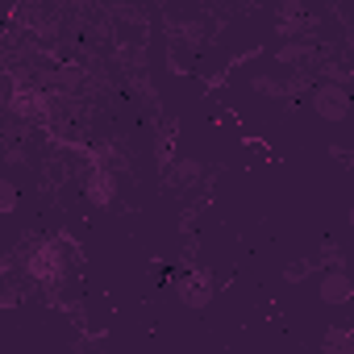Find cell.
<instances>
[{
    "instance_id": "5b68a950",
    "label": "cell",
    "mask_w": 354,
    "mask_h": 354,
    "mask_svg": "<svg viewBox=\"0 0 354 354\" xmlns=\"http://www.w3.org/2000/svg\"><path fill=\"white\" fill-rule=\"evenodd\" d=\"M317 296H321L325 304H350V300H354V279H350L342 267H329V271H321V279H317Z\"/></svg>"
},
{
    "instance_id": "277c9868",
    "label": "cell",
    "mask_w": 354,
    "mask_h": 354,
    "mask_svg": "<svg viewBox=\"0 0 354 354\" xmlns=\"http://www.w3.org/2000/svg\"><path fill=\"white\" fill-rule=\"evenodd\" d=\"M275 30L283 34V42L288 38H300V34L313 30V13L300 5V0H283V5L275 9Z\"/></svg>"
},
{
    "instance_id": "30bf717a",
    "label": "cell",
    "mask_w": 354,
    "mask_h": 354,
    "mask_svg": "<svg viewBox=\"0 0 354 354\" xmlns=\"http://www.w3.org/2000/svg\"><path fill=\"white\" fill-rule=\"evenodd\" d=\"M196 175H201V162H180V167L171 171V184H175V188H184L188 180H196Z\"/></svg>"
},
{
    "instance_id": "8fae6325",
    "label": "cell",
    "mask_w": 354,
    "mask_h": 354,
    "mask_svg": "<svg viewBox=\"0 0 354 354\" xmlns=\"http://www.w3.org/2000/svg\"><path fill=\"white\" fill-rule=\"evenodd\" d=\"M308 275H313V263H304V259L283 267V279H288V283H296V279H308Z\"/></svg>"
},
{
    "instance_id": "ba28073f",
    "label": "cell",
    "mask_w": 354,
    "mask_h": 354,
    "mask_svg": "<svg viewBox=\"0 0 354 354\" xmlns=\"http://www.w3.org/2000/svg\"><path fill=\"white\" fill-rule=\"evenodd\" d=\"M84 196H88L92 205L109 209V205L117 201V184H113V175H109V171H92V175H88V184H84Z\"/></svg>"
},
{
    "instance_id": "4fadbf2b",
    "label": "cell",
    "mask_w": 354,
    "mask_h": 354,
    "mask_svg": "<svg viewBox=\"0 0 354 354\" xmlns=\"http://www.w3.org/2000/svg\"><path fill=\"white\" fill-rule=\"evenodd\" d=\"M329 154H333V162H342L346 171H354V150H350V146H333Z\"/></svg>"
},
{
    "instance_id": "9c48e42d",
    "label": "cell",
    "mask_w": 354,
    "mask_h": 354,
    "mask_svg": "<svg viewBox=\"0 0 354 354\" xmlns=\"http://www.w3.org/2000/svg\"><path fill=\"white\" fill-rule=\"evenodd\" d=\"M321 346L329 350V354H350L354 350V329H325V337H321Z\"/></svg>"
},
{
    "instance_id": "7c38bea8",
    "label": "cell",
    "mask_w": 354,
    "mask_h": 354,
    "mask_svg": "<svg viewBox=\"0 0 354 354\" xmlns=\"http://www.w3.org/2000/svg\"><path fill=\"white\" fill-rule=\"evenodd\" d=\"M0 209H5V213L17 209V188L13 184H0Z\"/></svg>"
},
{
    "instance_id": "7a4b0ae2",
    "label": "cell",
    "mask_w": 354,
    "mask_h": 354,
    "mask_svg": "<svg viewBox=\"0 0 354 354\" xmlns=\"http://www.w3.org/2000/svg\"><path fill=\"white\" fill-rule=\"evenodd\" d=\"M175 296H180V304L192 308V313H196V308H209L213 296H217V279H213V271L196 267V271L180 275V279H175Z\"/></svg>"
},
{
    "instance_id": "52a82bcc",
    "label": "cell",
    "mask_w": 354,
    "mask_h": 354,
    "mask_svg": "<svg viewBox=\"0 0 354 354\" xmlns=\"http://www.w3.org/2000/svg\"><path fill=\"white\" fill-rule=\"evenodd\" d=\"M254 92L259 96H271V100H296L304 92V75H259L254 80Z\"/></svg>"
},
{
    "instance_id": "3957f363",
    "label": "cell",
    "mask_w": 354,
    "mask_h": 354,
    "mask_svg": "<svg viewBox=\"0 0 354 354\" xmlns=\"http://www.w3.org/2000/svg\"><path fill=\"white\" fill-rule=\"evenodd\" d=\"M26 271H30V279L34 283H59L63 279V254L50 246V242H38L30 254H26Z\"/></svg>"
},
{
    "instance_id": "5bb4252c",
    "label": "cell",
    "mask_w": 354,
    "mask_h": 354,
    "mask_svg": "<svg viewBox=\"0 0 354 354\" xmlns=\"http://www.w3.org/2000/svg\"><path fill=\"white\" fill-rule=\"evenodd\" d=\"M346 221H350V230H354V205H350V213H346Z\"/></svg>"
},
{
    "instance_id": "8992f818",
    "label": "cell",
    "mask_w": 354,
    "mask_h": 354,
    "mask_svg": "<svg viewBox=\"0 0 354 354\" xmlns=\"http://www.w3.org/2000/svg\"><path fill=\"white\" fill-rule=\"evenodd\" d=\"M279 63L292 67V71H313V67L321 63L317 42H313V38H288V42L279 46Z\"/></svg>"
},
{
    "instance_id": "6da1fadb",
    "label": "cell",
    "mask_w": 354,
    "mask_h": 354,
    "mask_svg": "<svg viewBox=\"0 0 354 354\" xmlns=\"http://www.w3.org/2000/svg\"><path fill=\"white\" fill-rule=\"evenodd\" d=\"M350 92H346V84L342 80H325V84H317L313 88V113L321 117V121H346L350 117Z\"/></svg>"
}]
</instances>
